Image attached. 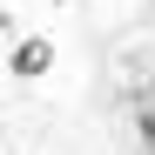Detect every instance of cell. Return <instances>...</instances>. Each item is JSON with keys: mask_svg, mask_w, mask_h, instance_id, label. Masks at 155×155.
I'll return each mask as SVG.
<instances>
[{"mask_svg": "<svg viewBox=\"0 0 155 155\" xmlns=\"http://www.w3.org/2000/svg\"><path fill=\"white\" fill-rule=\"evenodd\" d=\"M47 68H54V41H47V34L14 41V81H41Z\"/></svg>", "mask_w": 155, "mask_h": 155, "instance_id": "1", "label": "cell"}, {"mask_svg": "<svg viewBox=\"0 0 155 155\" xmlns=\"http://www.w3.org/2000/svg\"><path fill=\"white\" fill-rule=\"evenodd\" d=\"M135 115H142V142H148V155H155V88L135 101Z\"/></svg>", "mask_w": 155, "mask_h": 155, "instance_id": "2", "label": "cell"}]
</instances>
